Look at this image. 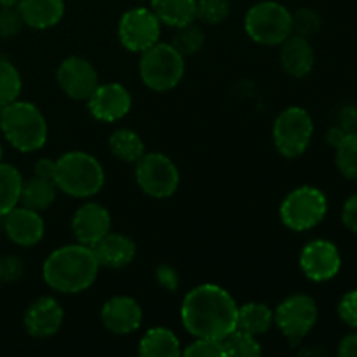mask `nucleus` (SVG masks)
I'll use <instances>...</instances> for the list:
<instances>
[{"label": "nucleus", "mask_w": 357, "mask_h": 357, "mask_svg": "<svg viewBox=\"0 0 357 357\" xmlns=\"http://www.w3.org/2000/svg\"><path fill=\"white\" fill-rule=\"evenodd\" d=\"M237 310L239 305L225 288L206 282L185 295L181 324L195 338L223 340L237 330Z\"/></svg>", "instance_id": "1"}, {"label": "nucleus", "mask_w": 357, "mask_h": 357, "mask_svg": "<svg viewBox=\"0 0 357 357\" xmlns=\"http://www.w3.org/2000/svg\"><path fill=\"white\" fill-rule=\"evenodd\" d=\"M100 268L93 248L77 243L52 251L45 258L42 275L54 291L77 295L93 286Z\"/></svg>", "instance_id": "2"}, {"label": "nucleus", "mask_w": 357, "mask_h": 357, "mask_svg": "<svg viewBox=\"0 0 357 357\" xmlns=\"http://www.w3.org/2000/svg\"><path fill=\"white\" fill-rule=\"evenodd\" d=\"M0 131L16 150L37 152L47 142V122L38 107L30 101L16 100L2 107Z\"/></svg>", "instance_id": "3"}, {"label": "nucleus", "mask_w": 357, "mask_h": 357, "mask_svg": "<svg viewBox=\"0 0 357 357\" xmlns=\"http://www.w3.org/2000/svg\"><path fill=\"white\" fill-rule=\"evenodd\" d=\"M54 183L70 197H93L103 188L105 169L91 153L72 150L56 159Z\"/></svg>", "instance_id": "4"}, {"label": "nucleus", "mask_w": 357, "mask_h": 357, "mask_svg": "<svg viewBox=\"0 0 357 357\" xmlns=\"http://www.w3.org/2000/svg\"><path fill=\"white\" fill-rule=\"evenodd\" d=\"M185 75V56L171 44L157 42L142 52L139 77L149 89L166 93L174 89Z\"/></svg>", "instance_id": "5"}, {"label": "nucleus", "mask_w": 357, "mask_h": 357, "mask_svg": "<svg viewBox=\"0 0 357 357\" xmlns=\"http://www.w3.org/2000/svg\"><path fill=\"white\" fill-rule=\"evenodd\" d=\"M248 37L261 45H281L291 35V13L274 0L258 2L244 17Z\"/></svg>", "instance_id": "6"}, {"label": "nucleus", "mask_w": 357, "mask_h": 357, "mask_svg": "<svg viewBox=\"0 0 357 357\" xmlns=\"http://www.w3.org/2000/svg\"><path fill=\"white\" fill-rule=\"evenodd\" d=\"M328 213V199L317 187L303 185L289 192L281 202V222L295 232L314 229L324 220Z\"/></svg>", "instance_id": "7"}, {"label": "nucleus", "mask_w": 357, "mask_h": 357, "mask_svg": "<svg viewBox=\"0 0 357 357\" xmlns=\"http://www.w3.org/2000/svg\"><path fill=\"white\" fill-rule=\"evenodd\" d=\"M314 135V122L302 107H289L278 115L272 128V138L278 152L288 159L303 155Z\"/></svg>", "instance_id": "8"}, {"label": "nucleus", "mask_w": 357, "mask_h": 357, "mask_svg": "<svg viewBox=\"0 0 357 357\" xmlns=\"http://www.w3.org/2000/svg\"><path fill=\"white\" fill-rule=\"evenodd\" d=\"M136 183L153 199H167L178 190L180 171L173 160L159 152L143 153L136 162Z\"/></svg>", "instance_id": "9"}, {"label": "nucleus", "mask_w": 357, "mask_h": 357, "mask_svg": "<svg viewBox=\"0 0 357 357\" xmlns=\"http://www.w3.org/2000/svg\"><path fill=\"white\" fill-rule=\"evenodd\" d=\"M274 323L286 337L289 345H298L310 333L317 323V305L312 296L296 293L288 296L278 305Z\"/></svg>", "instance_id": "10"}, {"label": "nucleus", "mask_w": 357, "mask_h": 357, "mask_svg": "<svg viewBox=\"0 0 357 357\" xmlns=\"http://www.w3.org/2000/svg\"><path fill=\"white\" fill-rule=\"evenodd\" d=\"M162 23L149 7H135L122 14L119 21V40L128 51H146L159 42Z\"/></svg>", "instance_id": "11"}, {"label": "nucleus", "mask_w": 357, "mask_h": 357, "mask_svg": "<svg viewBox=\"0 0 357 357\" xmlns=\"http://www.w3.org/2000/svg\"><path fill=\"white\" fill-rule=\"evenodd\" d=\"M340 251L331 241H310L300 253V268L305 274V278L314 282L330 281L340 272Z\"/></svg>", "instance_id": "12"}, {"label": "nucleus", "mask_w": 357, "mask_h": 357, "mask_svg": "<svg viewBox=\"0 0 357 357\" xmlns=\"http://www.w3.org/2000/svg\"><path fill=\"white\" fill-rule=\"evenodd\" d=\"M56 79L63 93L75 101L87 100L98 87L96 68L93 63L79 56L63 59L56 72Z\"/></svg>", "instance_id": "13"}, {"label": "nucleus", "mask_w": 357, "mask_h": 357, "mask_svg": "<svg viewBox=\"0 0 357 357\" xmlns=\"http://www.w3.org/2000/svg\"><path fill=\"white\" fill-rule=\"evenodd\" d=\"M89 114L100 122H117L129 114L132 105L131 93L122 84H98L87 98Z\"/></svg>", "instance_id": "14"}, {"label": "nucleus", "mask_w": 357, "mask_h": 357, "mask_svg": "<svg viewBox=\"0 0 357 357\" xmlns=\"http://www.w3.org/2000/svg\"><path fill=\"white\" fill-rule=\"evenodd\" d=\"M63 321H65V310L61 303L52 296H40L33 300L23 316L24 330L33 338L54 337L61 330Z\"/></svg>", "instance_id": "15"}, {"label": "nucleus", "mask_w": 357, "mask_h": 357, "mask_svg": "<svg viewBox=\"0 0 357 357\" xmlns=\"http://www.w3.org/2000/svg\"><path fill=\"white\" fill-rule=\"evenodd\" d=\"M100 317L110 333L129 335L142 326L143 310L132 296L117 295L103 303Z\"/></svg>", "instance_id": "16"}, {"label": "nucleus", "mask_w": 357, "mask_h": 357, "mask_svg": "<svg viewBox=\"0 0 357 357\" xmlns=\"http://www.w3.org/2000/svg\"><path fill=\"white\" fill-rule=\"evenodd\" d=\"M72 230L77 243L93 248L112 230V216L100 202H86L72 218Z\"/></svg>", "instance_id": "17"}, {"label": "nucleus", "mask_w": 357, "mask_h": 357, "mask_svg": "<svg viewBox=\"0 0 357 357\" xmlns=\"http://www.w3.org/2000/svg\"><path fill=\"white\" fill-rule=\"evenodd\" d=\"M3 234L14 244L23 248H31L42 241L45 234V225L42 216L35 209L26 206H16L6 215Z\"/></svg>", "instance_id": "18"}, {"label": "nucleus", "mask_w": 357, "mask_h": 357, "mask_svg": "<svg viewBox=\"0 0 357 357\" xmlns=\"http://www.w3.org/2000/svg\"><path fill=\"white\" fill-rule=\"evenodd\" d=\"M93 251L100 267L124 268L135 260L136 243L124 234L108 232L94 244Z\"/></svg>", "instance_id": "19"}, {"label": "nucleus", "mask_w": 357, "mask_h": 357, "mask_svg": "<svg viewBox=\"0 0 357 357\" xmlns=\"http://www.w3.org/2000/svg\"><path fill=\"white\" fill-rule=\"evenodd\" d=\"M316 63V52L309 38L291 33L281 44V65L288 75L303 79L309 75Z\"/></svg>", "instance_id": "20"}, {"label": "nucleus", "mask_w": 357, "mask_h": 357, "mask_svg": "<svg viewBox=\"0 0 357 357\" xmlns=\"http://www.w3.org/2000/svg\"><path fill=\"white\" fill-rule=\"evenodd\" d=\"M16 7L24 26L33 30L54 26L65 16V0H20Z\"/></svg>", "instance_id": "21"}, {"label": "nucleus", "mask_w": 357, "mask_h": 357, "mask_svg": "<svg viewBox=\"0 0 357 357\" xmlns=\"http://www.w3.org/2000/svg\"><path fill=\"white\" fill-rule=\"evenodd\" d=\"M138 354L142 357H176L181 354L180 338L169 328H152L139 340Z\"/></svg>", "instance_id": "22"}, {"label": "nucleus", "mask_w": 357, "mask_h": 357, "mask_svg": "<svg viewBox=\"0 0 357 357\" xmlns=\"http://www.w3.org/2000/svg\"><path fill=\"white\" fill-rule=\"evenodd\" d=\"M56 194H58V187H56L54 180L33 174L28 180H23L20 202L26 208L40 213L42 209H47L54 202Z\"/></svg>", "instance_id": "23"}, {"label": "nucleus", "mask_w": 357, "mask_h": 357, "mask_svg": "<svg viewBox=\"0 0 357 357\" xmlns=\"http://www.w3.org/2000/svg\"><path fill=\"white\" fill-rule=\"evenodd\" d=\"M152 10L160 23L180 28L195 21L197 0H150Z\"/></svg>", "instance_id": "24"}, {"label": "nucleus", "mask_w": 357, "mask_h": 357, "mask_svg": "<svg viewBox=\"0 0 357 357\" xmlns=\"http://www.w3.org/2000/svg\"><path fill=\"white\" fill-rule=\"evenodd\" d=\"M274 324V310L260 302H250L237 310V328L246 333L260 337Z\"/></svg>", "instance_id": "25"}, {"label": "nucleus", "mask_w": 357, "mask_h": 357, "mask_svg": "<svg viewBox=\"0 0 357 357\" xmlns=\"http://www.w3.org/2000/svg\"><path fill=\"white\" fill-rule=\"evenodd\" d=\"M108 149L122 162H138L145 153V143L132 129L122 128L112 132L108 138Z\"/></svg>", "instance_id": "26"}, {"label": "nucleus", "mask_w": 357, "mask_h": 357, "mask_svg": "<svg viewBox=\"0 0 357 357\" xmlns=\"http://www.w3.org/2000/svg\"><path fill=\"white\" fill-rule=\"evenodd\" d=\"M23 176L10 164L0 160V215H7L20 204Z\"/></svg>", "instance_id": "27"}, {"label": "nucleus", "mask_w": 357, "mask_h": 357, "mask_svg": "<svg viewBox=\"0 0 357 357\" xmlns=\"http://www.w3.org/2000/svg\"><path fill=\"white\" fill-rule=\"evenodd\" d=\"M225 357L239 356V357H257L261 354V345L258 344L255 335L246 333L243 330H234L222 340Z\"/></svg>", "instance_id": "28"}, {"label": "nucleus", "mask_w": 357, "mask_h": 357, "mask_svg": "<svg viewBox=\"0 0 357 357\" xmlns=\"http://www.w3.org/2000/svg\"><path fill=\"white\" fill-rule=\"evenodd\" d=\"M23 80L9 59L0 58V108L20 100Z\"/></svg>", "instance_id": "29"}, {"label": "nucleus", "mask_w": 357, "mask_h": 357, "mask_svg": "<svg viewBox=\"0 0 357 357\" xmlns=\"http://www.w3.org/2000/svg\"><path fill=\"white\" fill-rule=\"evenodd\" d=\"M204 31H202V28L199 26V24H195L194 21V23H188L185 24V26L176 28V33H174L171 45H173L181 56L187 58V56L197 54L202 49V45H204Z\"/></svg>", "instance_id": "30"}, {"label": "nucleus", "mask_w": 357, "mask_h": 357, "mask_svg": "<svg viewBox=\"0 0 357 357\" xmlns=\"http://www.w3.org/2000/svg\"><path fill=\"white\" fill-rule=\"evenodd\" d=\"M337 167L345 178L357 180V131L347 132L337 146Z\"/></svg>", "instance_id": "31"}, {"label": "nucleus", "mask_w": 357, "mask_h": 357, "mask_svg": "<svg viewBox=\"0 0 357 357\" xmlns=\"http://www.w3.org/2000/svg\"><path fill=\"white\" fill-rule=\"evenodd\" d=\"M230 0H197L195 20L206 24H220L229 17Z\"/></svg>", "instance_id": "32"}, {"label": "nucleus", "mask_w": 357, "mask_h": 357, "mask_svg": "<svg viewBox=\"0 0 357 357\" xmlns=\"http://www.w3.org/2000/svg\"><path fill=\"white\" fill-rule=\"evenodd\" d=\"M321 30V16L310 7H300L291 14V33L300 37H312Z\"/></svg>", "instance_id": "33"}, {"label": "nucleus", "mask_w": 357, "mask_h": 357, "mask_svg": "<svg viewBox=\"0 0 357 357\" xmlns=\"http://www.w3.org/2000/svg\"><path fill=\"white\" fill-rule=\"evenodd\" d=\"M181 354L185 357H225L222 340L215 338H195Z\"/></svg>", "instance_id": "34"}, {"label": "nucleus", "mask_w": 357, "mask_h": 357, "mask_svg": "<svg viewBox=\"0 0 357 357\" xmlns=\"http://www.w3.org/2000/svg\"><path fill=\"white\" fill-rule=\"evenodd\" d=\"M23 26V17L17 7H0V38L16 37Z\"/></svg>", "instance_id": "35"}, {"label": "nucleus", "mask_w": 357, "mask_h": 357, "mask_svg": "<svg viewBox=\"0 0 357 357\" xmlns=\"http://www.w3.org/2000/svg\"><path fill=\"white\" fill-rule=\"evenodd\" d=\"M24 274V265L16 255L0 257V282H16Z\"/></svg>", "instance_id": "36"}, {"label": "nucleus", "mask_w": 357, "mask_h": 357, "mask_svg": "<svg viewBox=\"0 0 357 357\" xmlns=\"http://www.w3.org/2000/svg\"><path fill=\"white\" fill-rule=\"evenodd\" d=\"M338 316L347 326L357 328V289L342 296L338 303Z\"/></svg>", "instance_id": "37"}, {"label": "nucleus", "mask_w": 357, "mask_h": 357, "mask_svg": "<svg viewBox=\"0 0 357 357\" xmlns=\"http://www.w3.org/2000/svg\"><path fill=\"white\" fill-rule=\"evenodd\" d=\"M157 282L162 289H167V291H174L180 284V278H178V272L174 271L169 265H159L157 267Z\"/></svg>", "instance_id": "38"}, {"label": "nucleus", "mask_w": 357, "mask_h": 357, "mask_svg": "<svg viewBox=\"0 0 357 357\" xmlns=\"http://www.w3.org/2000/svg\"><path fill=\"white\" fill-rule=\"evenodd\" d=\"M342 222L352 234L357 236V194L345 201L344 209H342Z\"/></svg>", "instance_id": "39"}, {"label": "nucleus", "mask_w": 357, "mask_h": 357, "mask_svg": "<svg viewBox=\"0 0 357 357\" xmlns=\"http://www.w3.org/2000/svg\"><path fill=\"white\" fill-rule=\"evenodd\" d=\"M340 128L347 132L357 131V108L345 107L340 112Z\"/></svg>", "instance_id": "40"}, {"label": "nucleus", "mask_w": 357, "mask_h": 357, "mask_svg": "<svg viewBox=\"0 0 357 357\" xmlns=\"http://www.w3.org/2000/svg\"><path fill=\"white\" fill-rule=\"evenodd\" d=\"M54 169H56V160L44 157V159H38L37 162H35L33 174H37V176H42V178H51V180H54Z\"/></svg>", "instance_id": "41"}, {"label": "nucleus", "mask_w": 357, "mask_h": 357, "mask_svg": "<svg viewBox=\"0 0 357 357\" xmlns=\"http://www.w3.org/2000/svg\"><path fill=\"white\" fill-rule=\"evenodd\" d=\"M338 356L357 357V333H351L338 345Z\"/></svg>", "instance_id": "42"}, {"label": "nucleus", "mask_w": 357, "mask_h": 357, "mask_svg": "<svg viewBox=\"0 0 357 357\" xmlns=\"http://www.w3.org/2000/svg\"><path fill=\"white\" fill-rule=\"evenodd\" d=\"M345 136H347V131H344V129H342L340 126H335V128H331L330 131L326 132L328 145L333 146V149H337V146L340 145L342 142H344Z\"/></svg>", "instance_id": "43"}, {"label": "nucleus", "mask_w": 357, "mask_h": 357, "mask_svg": "<svg viewBox=\"0 0 357 357\" xmlns=\"http://www.w3.org/2000/svg\"><path fill=\"white\" fill-rule=\"evenodd\" d=\"M20 0H0V7H16Z\"/></svg>", "instance_id": "44"}, {"label": "nucleus", "mask_w": 357, "mask_h": 357, "mask_svg": "<svg viewBox=\"0 0 357 357\" xmlns=\"http://www.w3.org/2000/svg\"><path fill=\"white\" fill-rule=\"evenodd\" d=\"M3 225H6V215H0V232H3Z\"/></svg>", "instance_id": "45"}, {"label": "nucleus", "mask_w": 357, "mask_h": 357, "mask_svg": "<svg viewBox=\"0 0 357 357\" xmlns=\"http://www.w3.org/2000/svg\"><path fill=\"white\" fill-rule=\"evenodd\" d=\"M3 157V146H2V142H0V160H2Z\"/></svg>", "instance_id": "46"}, {"label": "nucleus", "mask_w": 357, "mask_h": 357, "mask_svg": "<svg viewBox=\"0 0 357 357\" xmlns=\"http://www.w3.org/2000/svg\"><path fill=\"white\" fill-rule=\"evenodd\" d=\"M0 114H2V108H0Z\"/></svg>", "instance_id": "47"}, {"label": "nucleus", "mask_w": 357, "mask_h": 357, "mask_svg": "<svg viewBox=\"0 0 357 357\" xmlns=\"http://www.w3.org/2000/svg\"><path fill=\"white\" fill-rule=\"evenodd\" d=\"M139 2H143V0H139Z\"/></svg>", "instance_id": "48"}, {"label": "nucleus", "mask_w": 357, "mask_h": 357, "mask_svg": "<svg viewBox=\"0 0 357 357\" xmlns=\"http://www.w3.org/2000/svg\"><path fill=\"white\" fill-rule=\"evenodd\" d=\"M0 284H2V282H0Z\"/></svg>", "instance_id": "49"}]
</instances>
